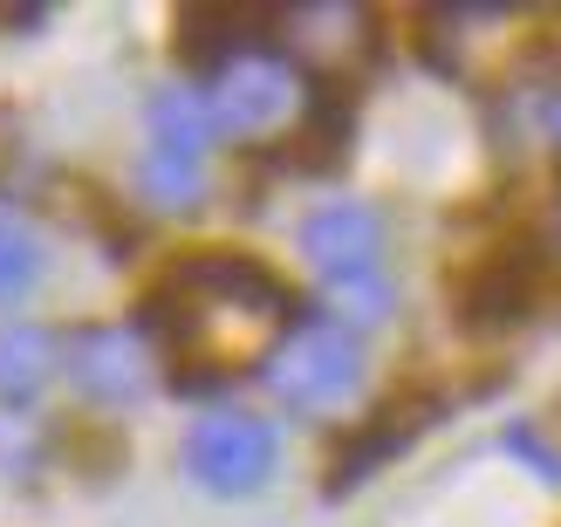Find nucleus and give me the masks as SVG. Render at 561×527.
Listing matches in <instances>:
<instances>
[{"mask_svg": "<svg viewBox=\"0 0 561 527\" xmlns=\"http://www.w3.org/2000/svg\"><path fill=\"white\" fill-rule=\"evenodd\" d=\"M261 377H267L280 411H295V419H335L363 391V336L343 329L335 316H301L280 336V350L267 356Z\"/></svg>", "mask_w": 561, "mask_h": 527, "instance_id": "nucleus-3", "label": "nucleus"}, {"mask_svg": "<svg viewBox=\"0 0 561 527\" xmlns=\"http://www.w3.org/2000/svg\"><path fill=\"white\" fill-rule=\"evenodd\" d=\"M301 254L316 261L322 282L383 267V219H377V206L335 199V206H322V213H308V219H301Z\"/></svg>", "mask_w": 561, "mask_h": 527, "instance_id": "nucleus-7", "label": "nucleus"}, {"mask_svg": "<svg viewBox=\"0 0 561 527\" xmlns=\"http://www.w3.org/2000/svg\"><path fill=\"white\" fill-rule=\"evenodd\" d=\"M541 130H548V151L561 158V90L548 96V110H541Z\"/></svg>", "mask_w": 561, "mask_h": 527, "instance_id": "nucleus-15", "label": "nucleus"}, {"mask_svg": "<svg viewBox=\"0 0 561 527\" xmlns=\"http://www.w3.org/2000/svg\"><path fill=\"white\" fill-rule=\"evenodd\" d=\"M42 282V240L21 213H0V309Z\"/></svg>", "mask_w": 561, "mask_h": 527, "instance_id": "nucleus-13", "label": "nucleus"}, {"mask_svg": "<svg viewBox=\"0 0 561 527\" xmlns=\"http://www.w3.org/2000/svg\"><path fill=\"white\" fill-rule=\"evenodd\" d=\"M507 42H514V14L507 8H438L432 14V62L459 82H486L480 55L507 62Z\"/></svg>", "mask_w": 561, "mask_h": 527, "instance_id": "nucleus-8", "label": "nucleus"}, {"mask_svg": "<svg viewBox=\"0 0 561 527\" xmlns=\"http://www.w3.org/2000/svg\"><path fill=\"white\" fill-rule=\"evenodd\" d=\"M62 377L76 383V398H90L103 411L145 404L158 383V343L137 322H90L62 343Z\"/></svg>", "mask_w": 561, "mask_h": 527, "instance_id": "nucleus-5", "label": "nucleus"}, {"mask_svg": "<svg viewBox=\"0 0 561 527\" xmlns=\"http://www.w3.org/2000/svg\"><path fill=\"white\" fill-rule=\"evenodd\" d=\"M507 452H514L520 466H535L548 486H561V452H548V438H541L535 425H514V432H507Z\"/></svg>", "mask_w": 561, "mask_h": 527, "instance_id": "nucleus-14", "label": "nucleus"}, {"mask_svg": "<svg viewBox=\"0 0 561 527\" xmlns=\"http://www.w3.org/2000/svg\"><path fill=\"white\" fill-rule=\"evenodd\" d=\"M185 480L213 493V501H247V493H261L280 466V432L254 411H206L199 425L185 432Z\"/></svg>", "mask_w": 561, "mask_h": 527, "instance_id": "nucleus-4", "label": "nucleus"}, {"mask_svg": "<svg viewBox=\"0 0 561 527\" xmlns=\"http://www.w3.org/2000/svg\"><path fill=\"white\" fill-rule=\"evenodd\" d=\"M151 145H158V151H192V158H206V145H213L206 96H199V90H158V96H151Z\"/></svg>", "mask_w": 561, "mask_h": 527, "instance_id": "nucleus-11", "label": "nucleus"}, {"mask_svg": "<svg viewBox=\"0 0 561 527\" xmlns=\"http://www.w3.org/2000/svg\"><path fill=\"white\" fill-rule=\"evenodd\" d=\"M280 55L308 76H363L377 62V27L363 8L350 0H308V8H288L280 14Z\"/></svg>", "mask_w": 561, "mask_h": 527, "instance_id": "nucleus-6", "label": "nucleus"}, {"mask_svg": "<svg viewBox=\"0 0 561 527\" xmlns=\"http://www.w3.org/2000/svg\"><path fill=\"white\" fill-rule=\"evenodd\" d=\"M466 309H472V322L480 329H493V322H520V309H527V261H493L486 274H472L466 282Z\"/></svg>", "mask_w": 561, "mask_h": 527, "instance_id": "nucleus-12", "label": "nucleus"}, {"mask_svg": "<svg viewBox=\"0 0 561 527\" xmlns=\"http://www.w3.org/2000/svg\"><path fill=\"white\" fill-rule=\"evenodd\" d=\"M137 192L158 206V213H192L206 199V158L192 151H145V164H137Z\"/></svg>", "mask_w": 561, "mask_h": 527, "instance_id": "nucleus-10", "label": "nucleus"}, {"mask_svg": "<svg viewBox=\"0 0 561 527\" xmlns=\"http://www.w3.org/2000/svg\"><path fill=\"white\" fill-rule=\"evenodd\" d=\"M295 322L301 316L288 282H274L261 261H240V254H192L151 295V343L172 350L179 377L192 383L267 370V356Z\"/></svg>", "mask_w": 561, "mask_h": 527, "instance_id": "nucleus-1", "label": "nucleus"}, {"mask_svg": "<svg viewBox=\"0 0 561 527\" xmlns=\"http://www.w3.org/2000/svg\"><path fill=\"white\" fill-rule=\"evenodd\" d=\"M199 96H206L213 137L247 145V151L295 145V137L316 124V110H322L316 82L267 42H240V48L219 55V62H206V90Z\"/></svg>", "mask_w": 561, "mask_h": 527, "instance_id": "nucleus-2", "label": "nucleus"}, {"mask_svg": "<svg viewBox=\"0 0 561 527\" xmlns=\"http://www.w3.org/2000/svg\"><path fill=\"white\" fill-rule=\"evenodd\" d=\"M55 370H62V343L42 322H0V411L35 404Z\"/></svg>", "mask_w": 561, "mask_h": 527, "instance_id": "nucleus-9", "label": "nucleus"}]
</instances>
